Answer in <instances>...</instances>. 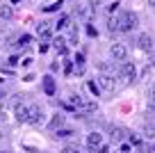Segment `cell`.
<instances>
[{
  "instance_id": "ba28073f",
  "label": "cell",
  "mask_w": 155,
  "mask_h": 153,
  "mask_svg": "<svg viewBox=\"0 0 155 153\" xmlns=\"http://www.w3.org/2000/svg\"><path fill=\"white\" fill-rule=\"evenodd\" d=\"M44 94L46 96H55V78L53 76L44 78Z\"/></svg>"
},
{
  "instance_id": "4dcf8cb0",
  "label": "cell",
  "mask_w": 155,
  "mask_h": 153,
  "mask_svg": "<svg viewBox=\"0 0 155 153\" xmlns=\"http://www.w3.org/2000/svg\"><path fill=\"white\" fill-rule=\"evenodd\" d=\"M148 5H153V7H155V0H148Z\"/></svg>"
},
{
  "instance_id": "30bf717a",
  "label": "cell",
  "mask_w": 155,
  "mask_h": 153,
  "mask_svg": "<svg viewBox=\"0 0 155 153\" xmlns=\"http://www.w3.org/2000/svg\"><path fill=\"white\" fill-rule=\"evenodd\" d=\"M110 137H112V142H116V144H119L123 137H126V130H123V128H112Z\"/></svg>"
},
{
  "instance_id": "52a82bcc",
  "label": "cell",
  "mask_w": 155,
  "mask_h": 153,
  "mask_svg": "<svg viewBox=\"0 0 155 153\" xmlns=\"http://www.w3.org/2000/svg\"><path fill=\"white\" fill-rule=\"evenodd\" d=\"M37 32H39V39H41V41H50V39H53V30H50L48 23H39Z\"/></svg>"
},
{
  "instance_id": "3957f363",
  "label": "cell",
  "mask_w": 155,
  "mask_h": 153,
  "mask_svg": "<svg viewBox=\"0 0 155 153\" xmlns=\"http://www.w3.org/2000/svg\"><path fill=\"white\" fill-rule=\"evenodd\" d=\"M41 121H44V110H41V105H37V103L28 105V124H41Z\"/></svg>"
},
{
  "instance_id": "83f0119b",
  "label": "cell",
  "mask_w": 155,
  "mask_h": 153,
  "mask_svg": "<svg viewBox=\"0 0 155 153\" xmlns=\"http://www.w3.org/2000/svg\"><path fill=\"white\" fill-rule=\"evenodd\" d=\"M148 114L155 117V100H150V105H148Z\"/></svg>"
},
{
  "instance_id": "277c9868",
  "label": "cell",
  "mask_w": 155,
  "mask_h": 153,
  "mask_svg": "<svg viewBox=\"0 0 155 153\" xmlns=\"http://www.w3.org/2000/svg\"><path fill=\"white\" fill-rule=\"evenodd\" d=\"M110 57L116 59V62H123V59L128 57V48L123 46V43H112L110 46Z\"/></svg>"
},
{
  "instance_id": "9a60e30c",
  "label": "cell",
  "mask_w": 155,
  "mask_h": 153,
  "mask_svg": "<svg viewBox=\"0 0 155 153\" xmlns=\"http://www.w3.org/2000/svg\"><path fill=\"white\" fill-rule=\"evenodd\" d=\"M82 103H84V100H82V96H80V94H71V105L75 107V110H80Z\"/></svg>"
},
{
  "instance_id": "6da1fadb",
  "label": "cell",
  "mask_w": 155,
  "mask_h": 153,
  "mask_svg": "<svg viewBox=\"0 0 155 153\" xmlns=\"http://www.w3.org/2000/svg\"><path fill=\"white\" fill-rule=\"evenodd\" d=\"M116 23H119V32H130V30L137 28L139 16L135 12H121V14L116 16Z\"/></svg>"
},
{
  "instance_id": "9c48e42d",
  "label": "cell",
  "mask_w": 155,
  "mask_h": 153,
  "mask_svg": "<svg viewBox=\"0 0 155 153\" xmlns=\"http://www.w3.org/2000/svg\"><path fill=\"white\" fill-rule=\"evenodd\" d=\"M139 48L141 50H153V37H150V34H141L139 37Z\"/></svg>"
},
{
  "instance_id": "44dd1931",
  "label": "cell",
  "mask_w": 155,
  "mask_h": 153,
  "mask_svg": "<svg viewBox=\"0 0 155 153\" xmlns=\"http://www.w3.org/2000/svg\"><path fill=\"white\" fill-rule=\"evenodd\" d=\"M107 30H110V32H119V23H116V19H110V23H107Z\"/></svg>"
},
{
  "instance_id": "5b68a950",
  "label": "cell",
  "mask_w": 155,
  "mask_h": 153,
  "mask_svg": "<svg viewBox=\"0 0 155 153\" xmlns=\"http://www.w3.org/2000/svg\"><path fill=\"white\" fill-rule=\"evenodd\" d=\"M98 87L105 89V91H114V87H116L114 76H110V73H101V76H98Z\"/></svg>"
},
{
  "instance_id": "f1b7e54d",
  "label": "cell",
  "mask_w": 155,
  "mask_h": 153,
  "mask_svg": "<svg viewBox=\"0 0 155 153\" xmlns=\"http://www.w3.org/2000/svg\"><path fill=\"white\" fill-rule=\"evenodd\" d=\"M148 96H150V100H155V85L148 89Z\"/></svg>"
},
{
  "instance_id": "484cf974",
  "label": "cell",
  "mask_w": 155,
  "mask_h": 153,
  "mask_svg": "<svg viewBox=\"0 0 155 153\" xmlns=\"http://www.w3.org/2000/svg\"><path fill=\"white\" fill-rule=\"evenodd\" d=\"M87 32H89V37H96V34H98V32H96V28H94V25H89V28H87Z\"/></svg>"
},
{
  "instance_id": "d6a6232c",
  "label": "cell",
  "mask_w": 155,
  "mask_h": 153,
  "mask_svg": "<svg viewBox=\"0 0 155 153\" xmlns=\"http://www.w3.org/2000/svg\"><path fill=\"white\" fill-rule=\"evenodd\" d=\"M153 128H155V124H153Z\"/></svg>"
},
{
  "instance_id": "603a6c76",
  "label": "cell",
  "mask_w": 155,
  "mask_h": 153,
  "mask_svg": "<svg viewBox=\"0 0 155 153\" xmlns=\"http://www.w3.org/2000/svg\"><path fill=\"white\" fill-rule=\"evenodd\" d=\"M62 153H80V148L73 146V144H68V146H64V148H62Z\"/></svg>"
},
{
  "instance_id": "7a4b0ae2",
  "label": "cell",
  "mask_w": 155,
  "mask_h": 153,
  "mask_svg": "<svg viewBox=\"0 0 155 153\" xmlns=\"http://www.w3.org/2000/svg\"><path fill=\"white\" fill-rule=\"evenodd\" d=\"M119 76L123 78V85H128V82H132L137 78V66L132 62H126V59H123L121 62V69H119Z\"/></svg>"
},
{
  "instance_id": "d6986e66",
  "label": "cell",
  "mask_w": 155,
  "mask_h": 153,
  "mask_svg": "<svg viewBox=\"0 0 155 153\" xmlns=\"http://www.w3.org/2000/svg\"><path fill=\"white\" fill-rule=\"evenodd\" d=\"M30 41H32V37H30V34H21L18 37V46H30Z\"/></svg>"
},
{
  "instance_id": "d4e9b609",
  "label": "cell",
  "mask_w": 155,
  "mask_h": 153,
  "mask_svg": "<svg viewBox=\"0 0 155 153\" xmlns=\"http://www.w3.org/2000/svg\"><path fill=\"white\" fill-rule=\"evenodd\" d=\"M116 153H132V151H130V146H128V144H123V146L119 148V151H116Z\"/></svg>"
},
{
  "instance_id": "ac0fdd59",
  "label": "cell",
  "mask_w": 155,
  "mask_h": 153,
  "mask_svg": "<svg viewBox=\"0 0 155 153\" xmlns=\"http://www.w3.org/2000/svg\"><path fill=\"white\" fill-rule=\"evenodd\" d=\"M55 135H57V137H71L73 130L71 128H59V130H55Z\"/></svg>"
},
{
  "instance_id": "1f68e13d",
  "label": "cell",
  "mask_w": 155,
  "mask_h": 153,
  "mask_svg": "<svg viewBox=\"0 0 155 153\" xmlns=\"http://www.w3.org/2000/svg\"><path fill=\"white\" fill-rule=\"evenodd\" d=\"M153 151H155V144H153Z\"/></svg>"
},
{
  "instance_id": "4fadbf2b",
  "label": "cell",
  "mask_w": 155,
  "mask_h": 153,
  "mask_svg": "<svg viewBox=\"0 0 155 153\" xmlns=\"http://www.w3.org/2000/svg\"><path fill=\"white\" fill-rule=\"evenodd\" d=\"M53 46L57 48L59 53H66V39H64V37H55L53 39Z\"/></svg>"
},
{
  "instance_id": "5bb4252c",
  "label": "cell",
  "mask_w": 155,
  "mask_h": 153,
  "mask_svg": "<svg viewBox=\"0 0 155 153\" xmlns=\"http://www.w3.org/2000/svg\"><path fill=\"white\" fill-rule=\"evenodd\" d=\"M62 124H64V114H55L53 121H50V130H59Z\"/></svg>"
},
{
  "instance_id": "4316f807",
  "label": "cell",
  "mask_w": 155,
  "mask_h": 153,
  "mask_svg": "<svg viewBox=\"0 0 155 153\" xmlns=\"http://www.w3.org/2000/svg\"><path fill=\"white\" fill-rule=\"evenodd\" d=\"M57 7H59V2H53V5H48V7H46V12H55Z\"/></svg>"
},
{
  "instance_id": "ffe728a7",
  "label": "cell",
  "mask_w": 155,
  "mask_h": 153,
  "mask_svg": "<svg viewBox=\"0 0 155 153\" xmlns=\"http://www.w3.org/2000/svg\"><path fill=\"white\" fill-rule=\"evenodd\" d=\"M87 87H89V89H91V91H94V94H96V96H98V94H101V87H98V82H94V80H89V82H87Z\"/></svg>"
},
{
  "instance_id": "7402d4cb",
  "label": "cell",
  "mask_w": 155,
  "mask_h": 153,
  "mask_svg": "<svg viewBox=\"0 0 155 153\" xmlns=\"http://www.w3.org/2000/svg\"><path fill=\"white\" fill-rule=\"evenodd\" d=\"M137 153H155V151H153V146H144V144H139V146H137Z\"/></svg>"
},
{
  "instance_id": "e0dca14e",
  "label": "cell",
  "mask_w": 155,
  "mask_h": 153,
  "mask_svg": "<svg viewBox=\"0 0 155 153\" xmlns=\"http://www.w3.org/2000/svg\"><path fill=\"white\" fill-rule=\"evenodd\" d=\"M66 25H68V16H59L57 23H55V30H64Z\"/></svg>"
},
{
  "instance_id": "7c38bea8",
  "label": "cell",
  "mask_w": 155,
  "mask_h": 153,
  "mask_svg": "<svg viewBox=\"0 0 155 153\" xmlns=\"http://www.w3.org/2000/svg\"><path fill=\"white\" fill-rule=\"evenodd\" d=\"M16 119L18 121H28V105H16Z\"/></svg>"
},
{
  "instance_id": "8fae6325",
  "label": "cell",
  "mask_w": 155,
  "mask_h": 153,
  "mask_svg": "<svg viewBox=\"0 0 155 153\" xmlns=\"http://www.w3.org/2000/svg\"><path fill=\"white\" fill-rule=\"evenodd\" d=\"M96 110H98V103H96V100H84L82 107H80L78 112H96Z\"/></svg>"
},
{
  "instance_id": "2e32d148",
  "label": "cell",
  "mask_w": 155,
  "mask_h": 153,
  "mask_svg": "<svg viewBox=\"0 0 155 153\" xmlns=\"http://www.w3.org/2000/svg\"><path fill=\"white\" fill-rule=\"evenodd\" d=\"M0 19H12V7L9 5H0Z\"/></svg>"
},
{
  "instance_id": "cb8c5ba5",
  "label": "cell",
  "mask_w": 155,
  "mask_h": 153,
  "mask_svg": "<svg viewBox=\"0 0 155 153\" xmlns=\"http://www.w3.org/2000/svg\"><path fill=\"white\" fill-rule=\"evenodd\" d=\"M73 62H75L78 66H82V62H84V55H80V53H78V55H75V59H73Z\"/></svg>"
},
{
  "instance_id": "8992f818",
  "label": "cell",
  "mask_w": 155,
  "mask_h": 153,
  "mask_svg": "<svg viewBox=\"0 0 155 153\" xmlns=\"http://www.w3.org/2000/svg\"><path fill=\"white\" fill-rule=\"evenodd\" d=\"M101 144H103V135L101 133H89L87 135V148L89 151H98Z\"/></svg>"
},
{
  "instance_id": "f546056e",
  "label": "cell",
  "mask_w": 155,
  "mask_h": 153,
  "mask_svg": "<svg viewBox=\"0 0 155 153\" xmlns=\"http://www.w3.org/2000/svg\"><path fill=\"white\" fill-rule=\"evenodd\" d=\"M89 5H91V7H96V5H101V0H89Z\"/></svg>"
}]
</instances>
